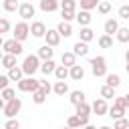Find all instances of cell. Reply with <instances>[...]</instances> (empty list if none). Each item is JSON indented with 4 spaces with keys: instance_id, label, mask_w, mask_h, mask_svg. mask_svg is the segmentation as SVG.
<instances>
[{
    "instance_id": "cell-1",
    "label": "cell",
    "mask_w": 129,
    "mask_h": 129,
    "mask_svg": "<svg viewBox=\"0 0 129 129\" xmlns=\"http://www.w3.org/2000/svg\"><path fill=\"white\" fill-rule=\"evenodd\" d=\"M22 73L26 75V77H32L38 69H40V58H38V54H28L26 58H24V62H22Z\"/></svg>"
},
{
    "instance_id": "cell-2",
    "label": "cell",
    "mask_w": 129,
    "mask_h": 129,
    "mask_svg": "<svg viewBox=\"0 0 129 129\" xmlns=\"http://www.w3.org/2000/svg\"><path fill=\"white\" fill-rule=\"evenodd\" d=\"M89 64H91V71H93L95 77H105L107 75V60H105V56H93Z\"/></svg>"
},
{
    "instance_id": "cell-3",
    "label": "cell",
    "mask_w": 129,
    "mask_h": 129,
    "mask_svg": "<svg viewBox=\"0 0 129 129\" xmlns=\"http://www.w3.org/2000/svg\"><path fill=\"white\" fill-rule=\"evenodd\" d=\"M36 89H40V81H36L34 77H22L18 81V91L22 93H34Z\"/></svg>"
},
{
    "instance_id": "cell-4",
    "label": "cell",
    "mask_w": 129,
    "mask_h": 129,
    "mask_svg": "<svg viewBox=\"0 0 129 129\" xmlns=\"http://www.w3.org/2000/svg\"><path fill=\"white\" fill-rule=\"evenodd\" d=\"M2 50H4L6 54H14V56H18V54H22V42H18L16 38L4 40V42H2Z\"/></svg>"
},
{
    "instance_id": "cell-5",
    "label": "cell",
    "mask_w": 129,
    "mask_h": 129,
    "mask_svg": "<svg viewBox=\"0 0 129 129\" xmlns=\"http://www.w3.org/2000/svg\"><path fill=\"white\" fill-rule=\"evenodd\" d=\"M20 109H22V101L14 97V99L6 101V105H4V109H2V111H4V115H6L8 119H12V117H16V113H18Z\"/></svg>"
},
{
    "instance_id": "cell-6",
    "label": "cell",
    "mask_w": 129,
    "mask_h": 129,
    "mask_svg": "<svg viewBox=\"0 0 129 129\" xmlns=\"http://www.w3.org/2000/svg\"><path fill=\"white\" fill-rule=\"evenodd\" d=\"M14 38L18 40V42H22V40H26L28 38V34H30V24L26 22V20H22V22H18L16 26H14Z\"/></svg>"
},
{
    "instance_id": "cell-7",
    "label": "cell",
    "mask_w": 129,
    "mask_h": 129,
    "mask_svg": "<svg viewBox=\"0 0 129 129\" xmlns=\"http://www.w3.org/2000/svg\"><path fill=\"white\" fill-rule=\"evenodd\" d=\"M18 14H20L22 20H30V18L36 14V8H34L30 2H22V4L18 6Z\"/></svg>"
},
{
    "instance_id": "cell-8",
    "label": "cell",
    "mask_w": 129,
    "mask_h": 129,
    "mask_svg": "<svg viewBox=\"0 0 129 129\" xmlns=\"http://www.w3.org/2000/svg\"><path fill=\"white\" fill-rule=\"evenodd\" d=\"M91 111L95 113V115H107V111H109V105H107V99H95L93 101V105H91Z\"/></svg>"
},
{
    "instance_id": "cell-9",
    "label": "cell",
    "mask_w": 129,
    "mask_h": 129,
    "mask_svg": "<svg viewBox=\"0 0 129 129\" xmlns=\"http://www.w3.org/2000/svg\"><path fill=\"white\" fill-rule=\"evenodd\" d=\"M30 34H32L34 38H44V34H46V24L40 22V20L32 22V24H30Z\"/></svg>"
},
{
    "instance_id": "cell-10",
    "label": "cell",
    "mask_w": 129,
    "mask_h": 129,
    "mask_svg": "<svg viewBox=\"0 0 129 129\" xmlns=\"http://www.w3.org/2000/svg\"><path fill=\"white\" fill-rule=\"evenodd\" d=\"M44 40H46V44L48 46H58V42H60V34L56 32V30H46V34H44Z\"/></svg>"
},
{
    "instance_id": "cell-11",
    "label": "cell",
    "mask_w": 129,
    "mask_h": 129,
    "mask_svg": "<svg viewBox=\"0 0 129 129\" xmlns=\"http://www.w3.org/2000/svg\"><path fill=\"white\" fill-rule=\"evenodd\" d=\"M75 20H77L81 26H89V24H91V20H93V16H91V12H89V10H81L79 14H75Z\"/></svg>"
},
{
    "instance_id": "cell-12",
    "label": "cell",
    "mask_w": 129,
    "mask_h": 129,
    "mask_svg": "<svg viewBox=\"0 0 129 129\" xmlns=\"http://www.w3.org/2000/svg\"><path fill=\"white\" fill-rule=\"evenodd\" d=\"M73 52H75V56H87L89 54V44L83 42V40H79V42H75Z\"/></svg>"
},
{
    "instance_id": "cell-13",
    "label": "cell",
    "mask_w": 129,
    "mask_h": 129,
    "mask_svg": "<svg viewBox=\"0 0 129 129\" xmlns=\"http://www.w3.org/2000/svg\"><path fill=\"white\" fill-rule=\"evenodd\" d=\"M58 6H60L58 0H40V10L42 12H54Z\"/></svg>"
},
{
    "instance_id": "cell-14",
    "label": "cell",
    "mask_w": 129,
    "mask_h": 129,
    "mask_svg": "<svg viewBox=\"0 0 129 129\" xmlns=\"http://www.w3.org/2000/svg\"><path fill=\"white\" fill-rule=\"evenodd\" d=\"M79 40H83V42H91L93 38H95V30L93 28H89V26H81V32H79Z\"/></svg>"
},
{
    "instance_id": "cell-15",
    "label": "cell",
    "mask_w": 129,
    "mask_h": 129,
    "mask_svg": "<svg viewBox=\"0 0 129 129\" xmlns=\"http://www.w3.org/2000/svg\"><path fill=\"white\" fill-rule=\"evenodd\" d=\"M38 58L40 60H48V58H52V54H54V48L52 46H48V44H44V46H40L38 48Z\"/></svg>"
},
{
    "instance_id": "cell-16",
    "label": "cell",
    "mask_w": 129,
    "mask_h": 129,
    "mask_svg": "<svg viewBox=\"0 0 129 129\" xmlns=\"http://www.w3.org/2000/svg\"><path fill=\"white\" fill-rule=\"evenodd\" d=\"M69 77L75 79V81H81V79L85 77V69H83L81 64H73V67L69 69Z\"/></svg>"
},
{
    "instance_id": "cell-17",
    "label": "cell",
    "mask_w": 129,
    "mask_h": 129,
    "mask_svg": "<svg viewBox=\"0 0 129 129\" xmlns=\"http://www.w3.org/2000/svg\"><path fill=\"white\" fill-rule=\"evenodd\" d=\"M103 28H105V34L113 36V34H115L117 30H119V22H117L115 18H109V20L105 22V26H103Z\"/></svg>"
},
{
    "instance_id": "cell-18",
    "label": "cell",
    "mask_w": 129,
    "mask_h": 129,
    "mask_svg": "<svg viewBox=\"0 0 129 129\" xmlns=\"http://www.w3.org/2000/svg\"><path fill=\"white\" fill-rule=\"evenodd\" d=\"M75 115H79V117H89L91 115V105L85 101V103H79V105H75Z\"/></svg>"
},
{
    "instance_id": "cell-19",
    "label": "cell",
    "mask_w": 129,
    "mask_h": 129,
    "mask_svg": "<svg viewBox=\"0 0 129 129\" xmlns=\"http://www.w3.org/2000/svg\"><path fill=\"white\" fill-rule=\"evenodd\" d=\"M56 32H58L60 36H64V38L71 36V34H73V26H71V22H64V20H62V22L56 26Z\"/></svg>"
},
{
    "instance_id": "cell-20",
    "label": "cell",
    "mask_w": 129,
    "mask_h": 129,
    "mask_svg": "<svg viewBox=\"0 0 129 129\" xmlns=\"http://www.w3.org/2000/svg\"><path fill=\"white\" fill-rule=\"evenodd\" d=\"M60 62L64 64V67H73V64H77V56H75V52L71 50V52H62V56H60Z\"/></svg>"
},
{
    "instance_id": "cell-21",
    "label": "cell",
    "mask_w": 129,
    "mask_h": 129,
    "mask_svg": "<svg viewBox=\"0 0 129 129\" xmlns=\"http://www.w3.org/2000/svg\"><path fill=\"white\" fill-rule=\"evenodd\" d=\"M54 69H56V62H54L52 58H48V60H42V62H40V71H42L44 75H52V73H54Z\"/></svg>"
},
{
    "instance_id": "cell-22",
    "label": "cell",
    "mask_w": 129,
    "mask_h": 129,
    "mask_svg": "<svg viewBox=\"0 0 129 129\" xmlns=\"http://www.w3.org/2000/svg\"><path fill=\"white\" fill-rule=\"evenodd\" d=\"M52 93H56V95L64 97V95L69 93V85H67L64 81H56V83L52 85Z\"/></svg>"
},
{
    "instance_id": "cell-23",
    "label": "cell",
    "mask_w": 129,
    "mask_h": 129,
    "mask_svg": "<svg viewBox=\"0 0 129 129\" xmlns=\"http://www.w3.org/2000/svg\"><path fill=\"white\" fill-rule=\"evenodd\" d=\"M0 64H2L4 69H12V67H16V56H14V54H6V52H4V56H2Z\"/></svg>"
},
{
    "instance_id": "cell-24",
    "label": "cell",
    "mask_w": 129,
    "mask_h": 129,
    "mask_svg": "<svg viewBox=\"0 0 129 129\" xmlns=\"http://www.w3.org/2000/svg\"><path fill=\"white\" fill-rule=\"evenodd\" d=\"M54 77H56V81H64V79L69 77V67H64V64H56V69H54Z\"/></svg>"
},
{
    "instance_id": "cell-25",
    "label": "cell",
    "mask_w": 129,
    "mask_h": 129,
    "mask_svg": "<svg viewBox=\"0 0 129 129\" xmlns=\"http://www.w3.org/2000/svg\"><path fill=\"white\" fill-rule=\"evenodd\" d=\"M22 77H24V73H22L20 67H12V69H8V79H10V81H16V83H18Z\"/></svg>"
},
{
    "instance_id": "cell-26",
    "label": "cell",
    "mask_w": 129,
    "mask_h": 129,
    "mask_svg": "<svg viewBox=\"0 0 129 129\" xmlns=\"http://www.w3.org/2000/svg\"><path fill=\"white\" fill-rule=\"evenodd\" d=\"M69 101H71L73 105L85 103V93H83V91H71V97H69Z\"/></svg>"
},
{
    "instance_id": "cell-27",
    "label": "cell",
    "mask_w": 129,
    "mask_h": 129,
    "mask_svg": "<svg viewBox=\"0 0 129 129\" xmlns=\"http://www.w3.org/2000/svg\"><path fill=\"white\" fill-rule=\"evenodd\" d=\"M97 12L103 14V16L109 14V12H111V2H109V0H99V4H97Z\"/></svg>"
},
{
    "instance_id": "cell-28",
    "label": "cell",
    "mask_w": 129,
    "mask_h": 129,
    "mask_svg": "<svg viewBox=\"0 0 129 129\" xmlns=\"http://www.w3.org/2000/svg\"><path fill=\"white\" fill-rule=\"evenodd\" d=\"M46 97H48V95H46L44 91H40V89H36V91L32 93V101H34L36 105H42V103L46 101Z\"/></svg>"
},
{
    "instance_id": "cell-29",
    "label": "cell",
    "mask_w": 129,
    "mask_h": 129,
    "mask_svg": "<svg viewBox=\"0 0 129 129\" xmlns=\"http://www.w3.org/2000/svg\"><path fill=\"white\" fill-rule=\"evenodd\" d=\"M99 46H101V48H111V46H113V36H109V34L99 36Z\"/></svg>"
},
{
    "instance_id": "cell-30",
    "label": "cell",
    "mask_w": 129,
    "mask_h": 129,
    "mask_svg": "<svg viewBox=\"0 0 129 129\" xmlns=\"http://www.w3.org/2000/svg\"><path fill=\"white\" fill-rule=\"evenodd\" d=\"M101 97L103 99H115V89L109 87V85H103L101 87Z\"/></svg>"
},
{
    "instance_id": "cell-31",
    "label": "cell",
    "mask_w": 129,
    "mask_h": 129,
    "mask_svg": "<svg viewBox=\"0 0 129 129\" xmlns=\"http://www.w3.org/2000/svg\"><path fill=\"white\" fill-rule=\"evenodd\" d=\"M2 6H4V10H6V12H16L20 4H18V0H4V2H2Z\"/></svg>"
},
{
    "instance_id": "cell-32",
    "label": "cell",
    "mask_w": 129,
    "mask_h": 129,
    "mask_svg": "<svg viewBox=\"0 0 129 129\" xmlns=\"http://www.w3.org/2000/svg\"><path fill=\"white\" fill-rule=\"evenodd\" d=\"M105 77H107V85H109V87L117 89V87L121 85V77H119V75H105Z\"/></svg>"
},
{
    "instance_id": "cell-33",
    "label": "cell",
    "mask_w": 129,
    "mask_h": 129,
    "mask_svg": "<svg viewBox=\"0 0 129 129\" xmlns=\"http://www.w3.org/2000/svg\"><path fill=\"white\" fill-rule=\"evenodd\" d=\"M67 125H69V127H73V129L83 127V123H81V117H79V115H71V117L67 119Z\"/></svg>"
},
{
    "instance_id": "cell-34",
    "label": "cell",
    "mask_w": 129,
    "mask_h": 129,
    "mask_svg": "<svg viewBox=\"0 0 129 129\" xmlns=\"http://www.w3.org/2000/svg\"><path fill=\"white\" fill-rule=\"evenodd\" d=\"M115 34H117V40L119 42H129V28H121L119 26V30Z\"/></svg>"
},
{
    "instance_id": "cell-35",
    "label": "cell",
    "mask_w": 129,
    "mask_h": 129,
    "mask_svg": "<svg viewBox=\"0 0 129 129\" xmlns=\"http://www.w3.org/2000/svg\"><path fill=\"white\" fill-rule=\"evenodd\" d=\"M0 97H2L4 101H10V99H14V97H16V91H14V89H10V87H6V89H2V91H0Z\"/></svg>"
},
{
    "instance_id": "cell-36",
    "label": "cell",
    "mask_w": 129,
    "mask_h": 129,
    "mask_svg": "<svg viewBox=\"0 0 129 129\" xmlns=\"http://www.w3.org/2000/svg\"><path fill=\"white\" fill-rule=\"evenodd\" d=\"M97 4H99V0H81V10H93V8H97Z\"/></svg>"
},
{
    "instance_id": "cell-37",
    "label": "cell",
    "mask_w": 129,
    "mask_h": 129,
    "mask_svg": "<svg viewBox=\"0 0 129 129\" xmlns=\"http://www.w3.org/2000/svg\"><path fill=\"white\" fill-rule=\"evenodd\" d=\"M77 0H60V10H75Z\"/></svg>"
},
{
    "instance_id": "cell-38",
    "label": "cell",
    "mask_w": 129,
    "mask_h": 129,
    "mask_svg": "<svg viewBox=\"0 0 129 129\" xmlns=\"http://www.w3.org/2000/svg\"><path fill=\"white\" fill-rule=\"evenodd\" d=\"M127 125H129V119L121 117V119H115V123H113V129H127Z\"/></svg>"
},
{
    "instance_id": "cell-39",
    "label": "cell",
    "mask_w": 129,
    "mask_h": 129,
    "mask_svg": "<svg viewBox=\"0 0 129 129\" xmlns=\"http://www.w3.org/2000/svg\"><path fill=\"white\" fill-rule=\"evenodd\" d=\"M60 16L64 22H71V20H75V10H60Z\"/></svg>"
},
{
    "instance_id": "cell-40",
    "label": "cell",
    "mask_w": 129,
    "mask_h": 129,
    "mask_svg": "<svg viewBox=\"0 0 129 129\" xmlns=\"http://www.w3.org/2000/svg\"><path fill=\"white\" fill-rule=\"evenodd\" d=\"M4 129H20V123L16 121V117H12V119H8L4 123Z\"/></svg>"
},
{
    "instance_id": "cell-41",
    "label": "cell",
    "mask_w": 129,
    "mask_h": 129,
    "mask_svg": "<svg viewBox=\"0 0 129 129\" xmlns=\"http://www.w3.org/2000/svg\"><path fill=\"white\" fill-rule=\"evenodd\" d=\"M119 18L129 20V4H123V6L119 8Z\"/></svg>"
},
{
    "instance_id": "cell-42",
    "label": "cell",
    "mask_w": 129,
    "mask_h": 129,
    "mask_svg": "<svg viewBox=\"0 0 129 129\" xmlns=\"http://www.w3.org/2000/svg\"><path fill=\"white\" fill-rule=\"evenodd\" d=\"M8 30H10V20L8 18H0V34H4Z\"/></svg>"
},
{
    "instance_id": "cell-43",
    "label": "cell",
    "mask_w": 129,
    "mask_h": 129,
    "mask_svg": "<svg viewBox=\"0 0 129 129\" xmlns=\"http://www.w3.org/2000/svg\"><path fill=\"white\" fill-rule=\"evenodd\" d=\"M40 91H44V93L48 95V93H52V85H50L48 81H40Z\"/></svg>"
},
{
    "instance_id": "cell-44",
    "label": "cell",
    "mask_w": 129,
    "mask_h": 129,
    "mask_svg": "<svg viewBox=\"0 0 129 129\" xmlns=\"http://www.w3.org/2000/svg\"><path fill=\"white\" fill-rule=\"evenodd\" d=\"M8 83H10L8 75H0V91H2V89H6V87H8Z\"/></svg>"
},
{
    "instance_id": "cell-45",
    "label": "cell",
    "mask_w": 129,
    "mask_h": 129,
    "mask_svg": "<svg viewBox=\"0 0 129 129\" xmlns=\"http://www.w3.org/2000/svg\"><path fill=\"white\" fill-rule=\"evenodd\" d=\"M123 103H125V107H129V93L123 97Z\"/></svg>"
},
{
    "instance_id": "cell-46",
    "label": "cell",
    "mask_w": 129,
    "mask_h": 129,
    "mask_svg": "<svg viewBox=\"0 0 129 129\" xmlns=\"http://www.w3.org/2000/svg\"><path fill=\"white\" fill-rule=\"evenodd\" d=\"M4 105H6V101H4V99H2V97H0V111H2V109H4Z\"/></svg>"
},
{
    "instance_id": "cell-47",
    "label": "cell",
    "mask_w": 129,
    "mask_h": 129,
    "mask_svg": "<svg viewBox=\"0 0 129 129\" xmlns=\"http://www.w3.org/2000/svg\"><path fill=\"white\" fill-rule=\"evenodd\" d=\"M83 129H97V127H95V125H89V123H87V125H85Z\"/></svg>"
},
{
    "instance_id": "cell-48",
    "label": "cell",
    "mask_w": 129,
    "mask_h": 129,
    "mask_svg": "<svg viewBox=\"0 0 129 129\" xmlns=\"http://www.w3.org/2000/svg\"><path fill=\"white\" fill-rule=\"evenodd\" d=\"M125 60H127V62H129V50H127V52H125Z\"/></svg>"
},
{
    "instance_id": "cell-49",
    "label": "cell",
    "mask_w": 129,
    "mask_h": 129,
    "mask_svg": "<svg viewBox=\"0 0 129 129\" xmlns=\"http://www.w3.org/2000/svg\"><path fill=\"white\" fill-rule=\"evenodd\" d=\"M99 129H111V127H109V125H101Z\"/></svg>"
},
{
    "instance_id": "cell-50",
    "label": "cell",
    "mask_w": 129,
    "mask_h": 129,
    "mask_svg": "<svg viewBox=\"0 0 129 129\" xmlns=\"http://www.w3.org/2000/svg\"><path fill=\"white\" fill-rule=\"evenodd\" d=\"M2 42H4V40H2V34H0V46H2Z\"/></svg>"
},
{
    "instance_id": "cell-51",
    "label": "cell",
    "mask_w": 129,
    "mask_h": 129,
    "mask_svg": "<svg viewBox=\"0 0 129 129\" xmlns=\"http://www.w3.org/2000/svg\"><path fill=\"white\" fill-rule=\"evenodd\" d=\"M125 69H127V73H129V62H127V67H125Z\"/></svg>"
},
{
    "instance_id": "cell-52",
    "label": "cell",
    "mask_w": 129,
    "mask_h": 129,
    "mask_svg": "<svg viewBox=\"0 0 129 129\" xmlns=\"http://www.w3.org/2000/svg\"><path fill=\"white\" fill-rule=\"evenodd\" d=\"M62 129H73V127H69V125H67V127H62Z\"/></svg>"
},
{
    "instance_id": "cell-53",
    "label": "cell",
    "mask_w": 129,
    "mask_h": 129,
    "mask_svg": "<svg viewBox=\"0 0 129 129\" xmlns=\"http://www.w3.org/2000/svg\"><path fill=\"white\" fill-rule=\"evenodd\" d=\"M2 56H4V54H2V50H0V60H2Z\"/></svg>"
},
{
    "instance_id": "cell-54",
    "label": "cell",
    "mask_w": 129,
    "mask_h": 129,
    "mask_svg": "<svg viewBox=\"0 0 129 129\" xmlns=\"http://www.w3.org/2000/svg\"><path fill=\"white\" fill-rule=\"evenodd\" d=\"M127 129H129V125H127Z\"/></svg>"
}]
</instances>
